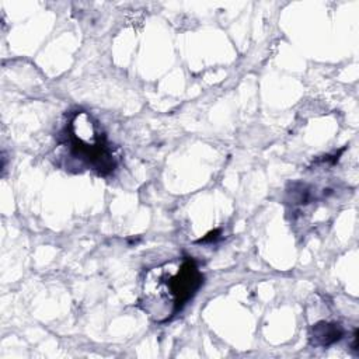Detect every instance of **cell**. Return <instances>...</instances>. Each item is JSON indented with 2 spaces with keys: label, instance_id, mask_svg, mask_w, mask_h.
Returning a JSON list of instances; mask_svg holds the SVG:
<instances>
[{
  "label": "cell",
  "instance_id": "obj_1",
  "mask_svg": "<svg viewBox=\"0 0 359 359\" xmlns=\"http://www.w3.org/2000/svg\"><path fill=\"white\" fill-rule=\"evenodd\" d=\"M203 273L192 257H178L144 271L139 307L158 324L171 321L195 297Z\"/></svg>",
  "mask_w": 359,
  "mask_h": 359
},
{
  "label": "cell",
  "instance_id": "obj_2",
  "mask_svg": "<svg viewBox=\"0 0 359 359\" xmlns=\"http://www.w3.org/2000/svg\"><path fill=\"white\" fill-rule=\"evenodd\" d=\"M65 156L73 165L81 170L94 171L98 175H108L115 171L118 160L100 122L87 111L76 109L67 115L57 139Z\"/></svg>",
  "mask_w": 359,
  "mask_h": 359
},
{
  "label": "cell",
  "instance_id": "obj_3",
  "mask_svg": "<svg viewBox=\"0 0 359 359\" xmlns=\"http://www.w3.org/2000/svg\"><path fill=\"white\" fill-rule=\"evenodd\" d=\"M344 335V328L338 323L318 321L311 327V341L317 346H330L339 341Z\"/></svg>",
  "mask_w": 359,
  "mask_h": 359
}]
</instances>
